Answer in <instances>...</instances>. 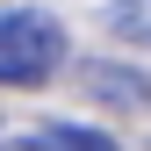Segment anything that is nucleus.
<instances>
[{"mask_svg":"<svg viewBox=\"0 0 151 151\" xmlns=\"http://www.w3.org/2000/svg\"><path fill=\"white\" fill-rule=\"evenodd\" d=\"M108 29H115L122 43L151 50V0H108Z\"/></svg>","mask_w":151,"mask_h":151,"instance_id":"nucleus-3","label":"nucleus"},{"mask_svg":"<svg viewBox=\"0 0 151 151\" xmlns=\"http://www.w3.org/2000/svg\"><path fill=\"white\" fill-rule=\"evenodd\" d=\"M65 65V22L50 7H0V86H43Z\"/></svg>","mask_w":151,"mask_h":151,"instance_id":"nucleus-1","label":"nucleus"},{"mask_svg":"<svg viewBox=\"0 0 151 151\" xmlns=\"http://www.w3.org/2000/svg\"><path fill=\"white\" fill-rule=\"evenodd\" d=\"M0 151H43V137H0Z\"/></svg>","mask_w":151,"mask_h":151,"instance_id":"nucleus-5","label":"nucleus"},{"mask_svg":"<svg viewBox=\"0 0 151 151\" xmlns=\"http://www.w3.org/2000/svg\"><path fill=\"white\" fill-rule=\"evenodd\" d=\"M93 93H108V101H151V79H115V72H93Z\"/></svg>","mask_w":151,"mask_h":151,"instance_id":"nucleus-4","label":"nucleus"},{"mask_svg":"<svg viewBox=\"0 0 151 151\" xmlns=\"http://www.w3.org/2000/svg\"><path fill=\"white\" fill-rule=\"evenodd\" d=\"M36 137H43V151H122L108 129H86V122H43Z\"/></svg>","mask_w":151,"mask_h":151,"instance_id":"nucleus-2","label":"nucleus"}]
</instances>
